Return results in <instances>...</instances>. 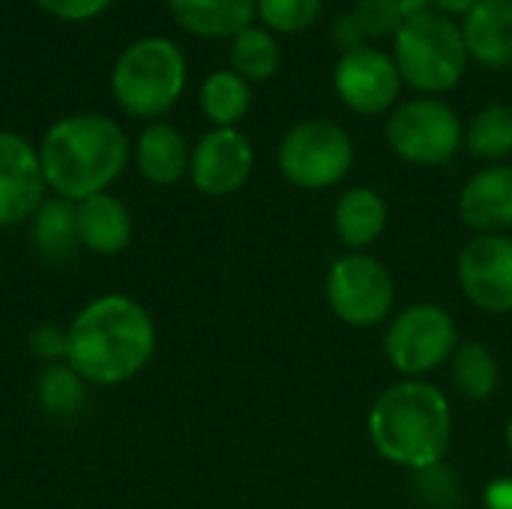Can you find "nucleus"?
Here are the masks:
<instances>
[{"instance_id":"nucleus-31","label":"nucleus","mask_w":512,"mask_h":509,"mask_svg":"<svg viewBox=\"0 0 512 509\" xmlns=\"http://www.w3.org/2000/svg\"><path fill=\"white\" fill-rule=\"evenodd\" d=\"M330 39H333V45L339 48V54H342V51H351V48H360V45H369L366 36H363V30H360V24L354 21L351 12H339V15L333 18V24H330Z\"/></svg>"},{"instance_id":"nucleus-29","label":"nucleus","mask_w":512,"mask_h":509,"mask_svg":"<svg viewBox=\"0 0 512 509\" xmlns=\"http://www.w3.org/2000/svg\"><path fill=\"white\" fill-rule=\"evenodd\" d=\"M27 348L36 360H42L45 366L54 363H66V348H69V336L63 327L57 324H39L30 336H27Z\"/></svg>"},{"instance_id":"nucleus-35","label":"nucleus","mask_w":512,"mask_h":509,"mask_svg":"<svg viewBox=\"0 0 512 509\" xmlns=\"http://www.w3.org/2000/svg\"><path fill=\"white\" fill-rule=\"evenodd\" d=\"M507 435H510V447H512V423H510V429H507Z\"/></svg>"},{"instance_id":"nucleus-6","label":"nucleus","mask_w":512,"mask_h":509,"mask_svg":"<svg viewBox=\"0 0 512 509\" xmlns=\"http://www.w3.org/2000/svg\"><path fill=\"white\" fill-rule=\"evenodd\" d=\"M387 144L411 165L435 168L450 162L465 144V126L441 96L399 102L387 120Z\"/></svg>"},{"instance_id":"nucleus-3","label":"nucleus","mask_w":512,"mask_h":509,"mask_svg":"<svg viewBox=\"0 0 512 509\" xmlns=\"http://www.w3.org/2000/svg\"><path fill=\"white\" fill-rule=\"evenodd\" d=\"M453 435L450 402L429 381H399L387 387L369 411L372 447L393 465L423 471L447 456Z\"/></svg>"},{"instance_id":"nucleus-21","label":"nucleus","mask_w":512,"mask_h":509,"mask_svg":"<svg viewBox=\"0 0 512 509\" xmlns=\"http://www.w3.org/2000/svg\"><path fill=\"white\" fill-rule=\"evenodd\" d=\"M252 108V87L234 69H216L201 84V111L219 129H237Z\"/></svg>"},{"instance_id":"nucleus-9","label":"nucleus","mask_w":512,"mask_h":509,"mask_svg":"<svg viewBox=\"0 0 512 509\" xmlns=\"http://www.w3.org/2000/svg\"><path fill=\"white\" fill-rule=\"evenodd\" d=\"M327 303L339 321L351 327H375L393 312L396 282L378 258L348 252L336 258L327 273Z\"/></svg>"},{"instance_id":"nucleus-8","label":"nucleus","mask_w":512,"mask_h":509,"mask_svg":"<svg viewBox=\"0 0 512 509\" xmlns=\"http://www.w3.org/2000/svg\"><path fill=\"white\" fill-rule=\"evenodd\" d=\"M459 348V330L453 315L435 303L408 306L393 318L384 336V354L405 378H420L447 363Z\"/></svg>"},{"instance_id":"nucleus-17","label":"nucleus","mask_w":512,"mask_h":509,"mask_svg":"<svg viewBox=\"0 0 512 509\" xmlns=\"http://www.w3.org/2000/svg\"><path fill=\"white\" fill-rule=\"evenodd\" d=\"M189 144L168 123H150L135 141V165L153 186H174L189 174Z\"/></svg>"},{"instance_id":"nucleus-20","label":"nucleus","mask_w":512,"mask_h":509,"mask_svg":"<svg viewBox=\"0 0 512 509\" xmlns=\"http://www.w3.org/2000/svg\"><path fill=\"white\" fill-rule=\"evenodd\" d=\"M333 228L348 249L363 252L387 228V201L369 186H354L336 201Z\"/></svg>"},{"instance_id":"nucleus-26","label":"nucleus","mask_w":512,"mask_h":509,"mask_svg":"<svg viewBox=\"0 0 512 509\" xmlns=\"http://www.w3.org/2000/svg\"><path fill=\"white\" fill-rule=\"evenodd\" d=\"M324 0H255V15L270 33H303L321 18Z\"/></svg>"},{"instance_id":"nucleus-15","label":"nucleus","mask_w":512,"mask_h":509,"mask_svg":"<svg viewBox=\"0 0 512 509\" xmlns=\"http://www.w3.org/2000/svg\"><path fill=\"white\" fill-rule=\"evenodd\" d=\"M75 222H78L81 249H87L93 255L111 258V255L126 252V246L132 243V231H135L132 213L111 192H99V195L78 201Z\"/></svg>"},{"instance_id":"nucleus-4","label":"nucleus","mask_w":512,"mask_h":509,"mask_svg":"<svg viewBox=\"0 0 512 509\" xmlns=\"http://www.w3.org/2000/svg\"><path fill=\"white\" fill-rule=\"evenodd\" d=\"M393 60L402 84L414 87L420 96H444L462 84L471 57L459 21L426 9L396 30Z\"/></svg>"},{"instance_id":"nucleus-14","label":"nucleus","mask_w":512,"mask_h":509,"mask_svg":"<svg viewBox=\"0 0 512 509\" xmlns=\"http://www.w3.org/2000/svg\"><path fill=\"white\" fill-rule=\"evenodd\" d=\"M459 216L477 234L512 228V165L495 162L477 171L459 195Z\"/></svg>"},{"instance_id":"nucleus-7","label":"nucleus","mask_w":512,"mask_h":509,"mask_svg":"<svg viewBox=\"0 0 512 509\" xmlns=\"http://www.w3.org/2000/svg\"><path fill=\"white\" fill-rule=\"evenodd\" d=\"M354 165V141L333 120H303L291 126L279 144V171L297 189H330L348 177Z\"/></svg>"},{"instance_id":"nucleus-5","label":"nucleus","mask_w":512,"mask_h":509,"mask_svg":"<svg viewBox=\"0 0 512 509\" xmlns=\"http://www.w3.org/2000/svg\"><path fill=\"white\" fill-rule=\"evenodd\" d=\"M186 87V57L177 42L147 36L132 42L114 63L111 90L132 117H162Z\"/></svg>"},{"instance_id":"nucleus-30","label":"nucleus","mask_w":512,"mask_h":509,"mask_svg":"<svg viewBox=\"0 0 512 509\" xmlns=\"http://www.w3.org/2000/svg\"><path fill=\"white\" fill-rule=\"evenodd\" d=\"M36 3L63 21H87L111 6V0H36Z\"/></svg>"},{"instance_id":"nucleus-32","label":"nucleus","mask_w":512,"mask_h":509,"mask_svg":"<svg viewBox=\"0 0 512 509\" xmlns=\"http://www.w3.org/2000/svg\"><path fill=\"white\" fill-rule=\"evenodd\" d=\"M486 507L489 509H512V480L501 477L486 489Z\"/></svg>"},{"instance_id":"nucleus-2","label":"nucleus","mask_w":512,"mask_h":509,"mask_svg":"<svg viewBox=\"0 0 512 509\" xmlns=\"http://www.w3.org/2000/svg\"><path fill=\"white\" fill-rule=\"evenodd\" d=\"M36 150L45 186L72 204L108 192L129 162V141L117 120L93 111L57 120Z\"/></svg>"},{"instance_id":"nucleus-10","label":"nucleus","mask_w":512,"mask_h":509,"mask_svg":"<svg viewBox=\"0 0 512 509\" xmlns=\"http://www.w3.org/2000/svg\"><path fill=\"white\" fill-rule=\"evenodd\" d=\"M402 75L393 60L378 45H360L342 51L333 66V90L345 108L363 117L387 114L399 105L402 96Z\"/></svg>"},{"instance_id":"nucleus-19","label":"nucleus","mask_w":512,"mask_h":509,"mask_svg":"<svg viewBox=\"0 0 512 509\" xmlns=\"http://www.w3.org/2000/svg\"><path fill=\"white\" fill-rule=\"evenodd\" d=\"M30 243L36 255L54 267L69 264L78 249V222H75V204L63 198H45L39 210L30 216Z\"/></svg>"},{"instance_id":"nucleus-22","label":"nucleus","mask_w":512,"mask_h":509,"mask_svg":"<svg viewBox=\"0 0 512 509\" xmlns=\"http://www.w3.org/2000/svg\"><path fill=\"white\" fill-rule=\"evenodd\" d=\"M450 378L453 387L462 399L471 402H483L498 390V360L495 354L480 345V342H465L456 348V354L450 357Z\"/></svg>"},{"instance_id":"nucleus-11","label":"nucleus","mask_w":512,"mask_h":509,"mask_svg":"<svg viewBox=\"0 0 512 509\" xmlns=\"http://www.w3.org/2000/svg\"><path fill=\"white\" fill-rule=\"evenodd\" d=\"M459 285L465 297L492 315L512 312V237L477 234L459 255Z\"/></svg>"},{"instance_id":"nucleus-13","label":"nucleus","mask_w":512,"mask_h":509,"mask_svg":"<svg viewBox=\"0 0 512 509\" xmlns=\"http://www.w3.org/2000/svg\"><path fill=\"white\" fill-rule=\"evenodd\" d=\"M45 192L39 150L18 132L0 129V228L30 222Z\"/></svg>"},{"instance_id":"nucleus-28","label":"nucleus","mask_w":512,"mask_h":509,"mask_svg":"<svg viewBox=\"0 0 512 509\" xmlns=\"http://www.w3.org/2000/svg\"><path fill=\"white\" fill-rule=\"evenodd\" d=\"M354 21L360 24L366 39H387L396 36V30L402 27V15L393 9L390 0H357L351 9Z\"/></svg>"},{"instance_id":"nucleus-18","label":"nucleus","mask_w":512,"mask_h":509,"mask_svg":"<svg viewBox=\"0 0 512 509\" xmlns=\"http://www.w3.org/2000/svg\"><path fill=\"white\" fill-rule=\"evenodd\" d=\"M174 21L204 39H234L255 18V0H168Z\"/></svg>"},{"instance_id":"nucleus-24","label":"nucleus","mask_w":512,"mask_h":509,"mask_svg":"<svg viewBox=\"0 0 512 509\" xmlns=\"http://www.w3.org/2000/svg\"><path fill=\"white\" fill-rule=\"evenodd\" d=\"M279 66H282V45L276 33H270L267 27L249 24L231 39V69L243 75L249 84L273 78Z\"/></svg>"},{"instance_id":"nucleus-33","label":"nucleus","mask_w":512,"mask_h":509,"mask_svg":"<svg viewBox=\"0 0 512 509\" xmlns=\"http://www.w3.org/2000/svg\"><path fill=\"white\" fill-rule=\"evenodd\" d=\"M474 6H477V0H432V9L447 18H465Z\"/></svg>"},{"instance_id":"nucleus-16","label":"nucleus","mask_w":512,"mask_h":509,"mask_svg":"<svg viewBox=\"0 0 512 509\" xmlns=\"http://www.w3.org/2000/svg\"><path fill=\"white\" fill-rule=\"evenodd\" d=\"M468 57L486 69H507L512 63V0H477L459 21Z\"/></svg>"},{"instance_id":"nucleus-34","label":"nucleus","mask_w":512,"mask_h":509,"mask_svg":"<svg viewBox=\"0 0 512 509\" xmlns=\"http://www.w3.org/2000/svg\"><path fill=\"white\" fill-rule=\"evenodd\" d=\"M390 3H393V9L402 15V21H408V18H414V15H420V12L432 9V0H390Z\"/></svg>"},{"instance_id":"nucleus-23","label":"nucleus","mask_w":512,"mask_h":509,"mask_svg":"<svg viewBox=\"0 0 512 509\" xmlns=\"http://www.w3.org/2000/svg\"><path fill=\"white\" fill-rule=\"evenodd\" d=\"M87 390L90 384L69 363L45 366L36 378V402L48 417L57 420L78 417L87 405Z\"/></svg>"},{"instance_id":"nucleus-12","label":"nucleus","mask_w":512,"mask_h":509,"mask_svg":"<svg viewBox=\"0 0 512 509\" xmlns=\"http://www.w3.org/2000/svg\"><path fill=\"white\" fill-rule=\"evenodd\" d=\"M255 168V150L240 129L213 126L198 138L189 156V177L201 195L225 198L243 189Z\"/></svg>"},{"instance_id":"nucleus-25","label":"nucleus","mask_w":512,"mask_h":509,"mask_svg":"<svg viewBox=\"0 0 512 509\" xmlns=\"http://www.w3.org/2000/svg\"><path fill=\"white\" fill-rule=\"evenodd\" d=\"M465 147L471 156L486 162H501L512 153V105L510 102H492L480 108L468 129H465Z\"/></svg>"},{"instance_id":"nucleus-27","label":"nucleus","mask_w":512,"mask_h":509,"mask_svg":"<svg viewBox=\"0 0 512 509\" xmlns=\"http://www.w3.org/2000/svg\"><path fill=\"white\" fill-rule=\"evenodd\" d=\"M411 495L423 509H459V504H462L459 477L444 462L423 468V471H414Z\"/></svg>"},{"instance_id":"nucleus-1","label":"nucleus","mask_w":512,"mask_h":509,"mask_svg":"<svg viewBox=\"0 0 512 509\" xmlns=\"http://www.w3.org/2000/svg\"><path fill=\"white\" fill-rule=\"evenodd\" d=\"M66 363L90 387H120L138 378L156 354V324L129 294H102L66 327Z\"/></svg>"}]
</instances>
